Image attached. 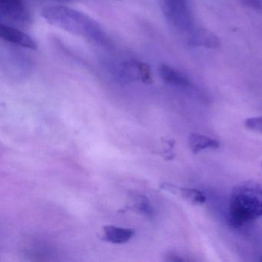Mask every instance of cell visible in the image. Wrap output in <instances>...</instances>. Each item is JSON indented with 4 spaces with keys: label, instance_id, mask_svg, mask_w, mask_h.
<instances>
[{
    "label": "cell",
    "instance_id": "4",
    "mask_svg": "<svg viewBox=\"0 0 262 262\" xmlns=\"http://www.w3.org/2000/svg\"><path fill=\"white\" fill-rule=\"evenodd\" d=\"M0 14L9 22L25 26L30 24L31 15L24 0H0Z\"/></svg>",
    "mask_w": 262,
    "mask_h": 262
},
{
    "label": "cell",
    "instance_id": "7",
    "mask_svg": "<svg viewBox=\"0 0 262 262\" xmlns=\"http://www.w3.org/2000/svg\"><path fill=\"white\" fill-rule=\"evenodd\" d=\"M163 189L176 194L192 205H202L206 202V196L200 190L195 188H183L171 184L165 183L162 185Z\"/></svg>",
    "mask_w": 262,
    "mask_h": 262
},
{
    "label": "cell",
    "instance_id": "2",
    "mask_svg": "<svg viewBox=\"0 0 262 262\" xmlns=\"http://www.w3.org/2000/svg\"><path fill=\"white\" fill-rule=\"evenodd\" d=\"M262 216V183L245 181L233 188L228 205V222L241 228Z\"/></svg>",
    "mask_w": 262,
    "mask_h": 262
},
{
    "label": "cell",
    "instance_id": "8",
    "mask_svg": "<svg viewBox=\"0 0 262 262\" xmlns=\"http://www.w3.org/2000/svg\"><path fill=\"white\" fill-rule=\"evenodd\" d=\"M159 75L165 83L181 89L191 88L189 79L169 66L162 64L159 67Z\"/></svg>",
    "mask_w": 262,
    "mask_h": 262
},
{
    "label": "cell",
    "instance_id": "3",
    "mask_svg": "<svg viewBox=\"0 0 262 262\" xmlns=\"http://www.w3.org/2000/svg\"><path fill=\"white\" fill-rule=\"evenodd\" d=\"M165 19L178 30H186L191 26V19L185 0H159Z\"/></svg>",
    "mask_w": 262,
    "mask_h": 262
},
{
    "label": "cell",
    "instance_id": "11",
    "mask_svg": "<svg viewBox=\"0 0 262 262\" xmlns=\"http://www.w3.org/2000/svg\"><path fill=\"white\" fill-rule=\"evenodd\" d=\"M194 39H195L196 43L211 47V48H214L219 44L217 38L214 35L206 31L199 32Z\"/></svg>",
    "mask_w": 262,
    "mask_h": 262
},
{
    "label": "cell",
    "instance_id": "12",
    "mask_svg": "<svg viewBox=\"0 0 262 262\" xmlns=\"http://www.w3.org/2000/svg\"><path fill=\"white\" fill-rule=\"evenodd\" d=\"M133 208L138 212L145 214L147 217H152L154 214V209L150 204L147 198L139 197V202L133 206Z\"/></svg>",
    "mask_w": 262,
    "mask_h": 262
},
{
    "label": "cell",
    "instance_id": "6",
    "mask_svg": "<svg viewBox=\"0 0 262 262\" xmlns=\"http://www.w3.org/2000/svg\"><path fill=\"white\" fill-rule=\"evenodd\" d=\"M0 36L6 42H10L13 45L29 50H35L37 49L36 41L30 35L7 24H1Z\"/></svg>",
    "mask_w": 262,
    "mask_h": 262
},
{
    "label": "cell",
    "instance_id": "14",
    "mask_svg": "<svg viewBox=\"0 0 262 262\" xmlns=\"http://www.w3.org/2000/svg\"><path fill=\"white\" fill-rule=\"evenodd\" d=\"M248 7L254 9H260L262 7V0H241Z\"/></svg>",
    "mask_w": 262,
    "mask_h": 262
},
{
    "label": "cell",
    "instance_id": "10",
    "mask_svg": "<svg viewBox=\"0 0 262 262\" xmlns=\"http://www.w3.org/2000/svg\"><path fill=\"white\" fill-rule=\"evenodd\" d=\"M190 148L193 153H199L205 149H217L220 143L217 139H213L208 136L199 133H192L188 140Z\"/></svg>",
    "mask_w": 262,
    "mask_h": 262
},
{
    "label": "cell",
    "instance_id": "16",
    "mask_svg": "<svg viewBox=\"0 0 262 262\" xmlns=\"http://www.w3.org/2000/svg\"><path fill=\"white\" fill-rule=\"evenodd\" d=\"M65 1H70V0H65Z\"/></svg>",
    "mask_w": 262,
    "mask_h": 262
},
{
    "label": "cell",
    "instance_id": "9",
    "mask_svg": "<svg viewBox=\"0 0 262 262\" xmlns=\"http://www.w3.org/2000/svg\"><path fill=\"white\" fill-rule=\"evenodd\" d=\"M135 230L108 225L103 228V237L106 242L113 244H124L135 235Z\"/></svg>",
    "mask_w": 262,
    "mask_h": 262
},
{
    "label": "cell",
    "instance_id": "5",
    "mask_svg": "<svg viewBox=\"0 0 262 262\" xmlns=\"http://www.w3.org/2000/svg\"><path fill=\"white\" fill-rule=\"evenodd\" d=\"M119 75L129 81H140L150 83L152 82L151 70L147 64L137 60H128L119 67Z\"/></svg>",
    "mask_w": 262,
    "mask_h": 262
},
{
    "label": "cell",
    "instance_id": "15",
    "mask_svg": "<svg viewBox=\"0 0 262 262\" xmlns=\"http://www.w3.org/2000/svg\"><path fill=\"white\" fill-rule=\"evenodd\" d=\"M260 260H261V261H262V257H260Z\"/></svg>",
    "mask_w": 262,
    "mask_h": 262
},
{
    "label": "cell",
    "instance_id": "13",
    "mask_svg": "<svg viewBox=\"0 0 262 262\" xmlns=\"http://www.w3.org/2000/svg\"><path fill=\"white\" fill-rule=\"evenodd\" d=\"M245 126L251 131L262 133V116L246 119L245 122Z\"/></svg>",
    "mask_w": 262,
    "mask_h": 262
},
{
    "label": "cell",
    "instance_id": "1",
    "mask_svg": "<svg viewBox=\"0 0 262 262\" xmlns=\"http://www.w3.org/2000/svg\"><path fill=\"white\" fill-rule=\"evenodd\" d=\"M42 17L50 25L87 40L105 44L107 37L96 21L81 12L62 6H50L42 10Z\"/></svg>",
    "mask_w": 262,
    "mask_h": 262
}]
</instances>
